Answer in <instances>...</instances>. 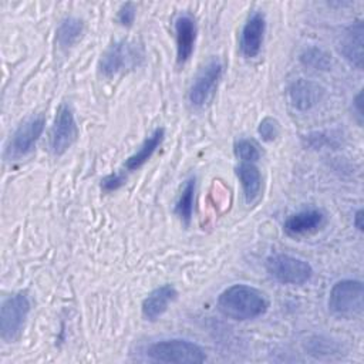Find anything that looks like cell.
<instances>
[{
    "label": "cell",
    "instance_id": "obj_1",
    "mask_svg": "<svg viewBox=\"0 0 364 364\" xmlns=\"http://www.w3.org/2000/svg\"><path fill=\"white\" fill-rule=\"evenodd\" d=\"M269 301L263 291L247 284H233L218 297V310L236 321L253 320L267 311Z\"/></svg>",
    "mask_w": 364,
    "mask_h": 364
},
{
    "label": "cell",
    "instance_id": "obj_2",
    "mask_svg": "<svg viewBox=\"0 0 364 364\" xmlns=\"http://www.w3.org/2000/svg\"><path fill=\"white\" fill-rule=\"evenodd\" d=\"M146 355L159 363L199 364L206 360L205 351L193 341L183 338H168L151 344Z\"/></svg>",
    "mask_w": 364,
    "mask_h": 364
},
{
    "label": "cell",
    "instance_id": "obj_3",
    "mask_svg": "<svg viewBox=\"0 0 364 364\" xmlns=\"http://www.w3.org/2000/svg\"><path fill=\"white\" fill-rule=\"evenodd\" d=\"M363 282L357 279H344L333 284L328 294V309L338 317L351 318L363 313Z\"/></svg>",
    "mask_w": 364,
    "mask_h": 364
},
{
    "label": "cell",
    "instance_id": "obj_4",
    "mask_svg": "<svg viewBox=\"0 0 364 364\" xmlns=\"http://www.w3.org/2000/svg\"><path fill=\"white\" fill-rule=\"evenodd\" d=\"M144 60L142 48L131 41L121 40L111 44L101 55L98 68L104 77H114L119 73L138 67Z\"/></svg>",
    "mask_w": 364,
    "mask_h": 364
},
{
    "label": "cell",
    "instance_id": "obj_5",
    "mask_svg": "<svg viewBox=\"0 0 364 364\" xmlns=\"http://www.w3.org/2000/svg\"><path fill=\"white\" fill-rule=\"evenodd\" d=\"M30 313L28 296L23 291L14 293L1 303L0 309V337L4 343L16 341L26 324Z\"/></svg>",
    "mask_w": 364,
    "mask_h": 364
},
{
    "label": "cell",
    "instance_id": "obj_6",
    "mask_svg": "<svg viewBox=\"0 0 364 364\" xmlns=\"http://www.w3.org/2000/svg\"><path fill=\"white\" fill-rule=\"evenodd\" d=\"M267 273L282 284L300 286L310 280L313 274L311 266L296 256L276 253L266 259Z\"/></svg>",
    "mask_w": 364,
    "mask_h": 364
},
{
    "label": "cell",
    "instance_id": "obj_7",
    "mask_svg": "<svg viewBox=\"0 0 364 364\" xmlns=\"http://www.w3.org/2000/svg\"><path fill=\"white\" fill-rule=\"evenodd\" d=\"M44 125L46 119L43 115H31L26 118L9 138L4 148V158L11 161L28 155L41 136Z\"/></svg>",
    "mask_w": 364,
    "mask_h": 364
},
{
    "label": "cell",
    "instance_id": "obj_8",
    "mask_svg": "<svg viewBox=\"0 0 364 364\" xmlns=\"http://www.w3.org/2000/svg\"><path fill=\"white\" fill-rule=\"evenodd\" d=\"M223 74V65L220 60H209L195 75L188 97L193 107H203L215 94L218 84Z\"/></svg>",
    "mask_w": 364,
    "mask_h": 364
},
{
    "label": "cell",
    "instance_id": "obj_9",
    "mask_svg": "<svg viewBox=\"0 0 364 364\" xmlns=\"http://www.w3.org/2000/svg\"><path fill=\"white\" fill-rule=\"evenodd\" d=\"M78 128L71 107L63 102L57 112L50 132V149L54 155H63L77 139Z\"/></svg>",
    "mask_w": 364,
    "mask_h": 364
},
{
    "label": "cell",
    "instance_id": "obj_10",
    "mask_svg": "<svg viewBox=\"0 0 364 364\" xmlns=\"http://www.w3.org/2000/svg\"><path fill=\"white\" fill-rule=\"evenodd\" d=\"M363 21L357 20L341 31L337 41L338 53L358 70L363 67Z\"/></svg>",
    "mask_w": 364,
    "mask_h": 364
},
{
    "label": "cell",
    "instance_id": "obj_11",
    "mask_svg": "<svg viewBox=\"0 0 364 364\" xmlns=\"http://www.w3.org/2000/svg\"><path fill=\"white\" fill-rule=\"evenodd\" d=\"M264 31H266V18L263 13L260 11L252 13L247 17L240 31V43H239L240 53L246 58H255L260 53Z\"/></svg>",
    "mask_w": 364,
    "mask_h": 364
},
{
    "label": "cell",
    "instance_id": "obj_12",
    "mask_svg": "<svg viewBox=\"0 0 364 364\" xmlns=\"http://www.w3.org/2000/svg\"><path fill=\"white\" fill-rule=\"evenodd\" d=\"M198 26L195 17L189 13H182L175 20V41H176V61L185 64L195 48Z\"/></svg>",
    "mask_w": 364,
    "mask_h": 364
},
{
    "label": "cell",
    "instance_id": "obj_13",
    "mask_svg": "<svg viewBox=\"0 0 364 364\" xmlns=\"http://www.w3.org/2000/svg\"><path fill=\"white\" fill-rule=\"evenodd\" d=\"M287 95L293 108L297 111H309L321 101L324 90L314 81L299 78L290 84Z\"/></svg>",
    "mask_w": 364,
    "mask_h": 364
},
{
    "label": "cell",
    "instance_id": "obj_14",
    "mask_svg": "<svg viewBox=\"0 0 364 364\" xmlns=\"http://www.w3.org/2000/svg\"><path fill=\"white\" fill-rule=\"evenodd\" d=\"M176 296L178 291L172 284H164L154 289L142 301V316L149 321L158 320L168 310V306L176 299Z\"/></svg>",
    "mask_w": 364,
    "mask_h": 364
},
{
    "label": "cell",
    "instance_id": "obj_15",
    "mask_svg": "<svg viewBox=\"0 0 364 364\" xmlns=\"http://www.w3.org/2000/svg\"><path fill=\"white\" fill-rule=\"evenodd\" d=\"M324 223V215L318 209H306L290 215L284 222V232L290 236H301L316 232Z\"/></svg>",
    "mask_w": 364,
    "mask_h": 364
},
{
    "label": "cell",
    "instance_id": "obj_16",
    "mask_svg": "<svg viewBox=\"0 0 364 364\" xmlns=\"http://www.w3.org/2000/svg\"><path fill=\"white\" fill-rule=\"evenodd\" d=\"M165 136V131L164 128H156L152 131V134L149 136H146L144 139V142L139 145V148L127 158L125 164H124V169L125 171H136L141 166H144L155 154V151L159 148V145L162 144Z\"/></svg>",
    "mask_w": 364,
    "mask_h": 364
},
{
    "label": "cell",
    "instance_id": "obj_17",
    "mask_svg": "<svg viewBox=\"0 0 364 364\" xmlns=\"http://www.w3.org/2000/svg\"><path fill=\"white\" fill-rule=\"evenodd\" d=\"M236 175L240 181L246 202H253L259 196L262 188V175L259 168L252 162H242L236 168Z\"/></svg>",
    "mask_w": 364,
    "mask_h": 364
},
{
    "label": "cell",
    "instance_id": "obj_18",
    "mask_svg": "<svg viewBox=\"0 0 364 364\" xmlns=\"http://www.w3.org/2000/svg\"><path fill=\"white\" fill-rule=\"evenodd\" d=\"M84 33V23L77 17H65L57 27L55 41L61 48L73 47Z\"/></svg>",
    "mask_w": 364,
    "mask_h": 364
},
{
    "label": "cell",
    "instance_id": "obj_19",
    "mask_svg": "<svg viewBox=\"0 0 364 364\" xmlns=\"http://www.w3.org/2000/svg\"><path fill=\"white\" fill-rule=\"evenodd\" d=\"M195 188L196 182L195 178H189L185 181L182 191L178 196V200L175 203V213L181 219L182 223L189 225L193 213V200H195Z\"/></svg>",
    "mask_w": 364,
    "mask_h": 364
},
{
    "label": "cell",
    "instance_id": "obj_20",
    "mask_svg": "<svg viewBox=\"0 0 364 364\" xmlns=\"http://www.w3.org/2000/svg\"><path fill=\"white\" fill-rule=\"evenodd\" d=\"M300 63L311 70L326 71L331 65V58L324 50L317 47H309L304 48L303 53L300 54Z\"/></svg>",
    "mask_w": 364,
    "mask_h": 364
},
{
    "label": "cell",
    "instance_id": "obj_21",
    "mask_svg": "<svg viewBox=\"0 0 364 364\" xmlns=\"http://www.w3.org/2000/svg\"><path fill=\"white\" fill-rule=\"evenodd\" d=\"M235 154L237 158L242 159V162H252V164H255L260 156L259 146L253 141L246 138L236 141Z\"/></svg>",
    "mask_w": 364,
    "mask_h": 364
},
{
    "label": "cell",
    "instance_id": "obj_22",
    "mask_svg": "<svg viewBox=\"0 0 364 364\" xmlns=\"http://www.w3.org/2000/svg\"><path fill=\"white\" fill-rule=\"evenodd\" d=\"M257 132L263 141L272 142L279 136L280 125H279L277 119H274L272 117H264L257 127Z\"/></svg>",
    "mask_w": 364,
    "mask_h": 364
},
{
    "label": "cell",
    "instance_id": "obj_23",
    "mask_svg": "<svg viewBox=\"0 0 364 364\" xmlns=\"http://www.w3.org/2000/svg\"><path fill=\"white\" fill-rule=\"evenodd\" d=\"M125 179H127L125 172H112V173H109V175H107L101 179V189L104 192L117 191L124 185Z\"/></svg>",
    "mask_w": 364,
    "mask_h": 364
},
{
    "label": "cell",
    "instance_id": "obj_24",
    "mask_svg": "<svg viewBox=\"0 0 364 364\" xmlns=\"http://www.w3.org/2000/svg\"><path fill=\"white\" fill-rule=\"evenodd\" d=\"M136 16V7L132 3H125L119 7L118 14H117V20L121 26L124 27H129Z\"/></svg>",
    "mask_w": 364,
    "mask_h": 364
},
{
    "label": "cell",
    "instance_id": "obj_25",
    "mask_svg": "<svg viewBox=\"0 0 364 364\" xmlns=\"http://www.w3.org/2000/svg\"><path fill=\"white\" fill-rule=\"evenodd\" d=\"M353 223H354V226H355L358 230H363V210H361V209L355 212Z\"/></svg>",
    "mask_w": 364,
    "mask_h": 364
},
{
    "label": "cell",
    "instance_id": "obj_26",
    "mask_svg": "<svg viewBox=\"0 0 364 364\" xmlns=\"http://www.w3.org/2000/svg\"><path fill=\"white\" fill-rule=\"evenodd\" d=\"M361 95H363V92H358V94H357V97L354 98V102H353V105L355 107L357 115H358L360 118L363 117V109H361Z\"/></svg>",
    "mask_w": 364,
    "mask_h": 364
}]
</instances>
